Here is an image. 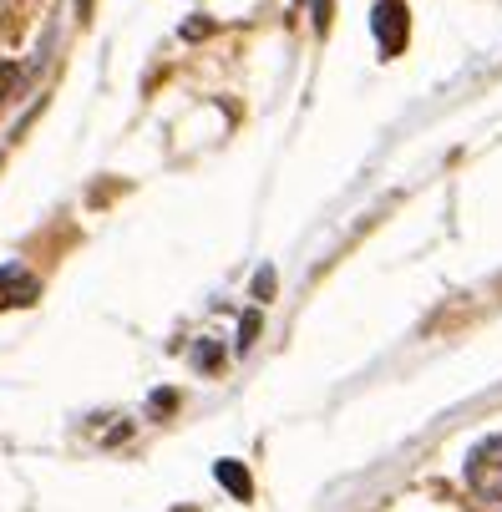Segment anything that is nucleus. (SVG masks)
Returning <instances> with one entry per match:
<instances>
[{
    "label": "nucleus",
    "instance_id": "nucleus-5",
    "mask_svg": "<svg viewBox=\"0 0 502 512\" xmlns=\"http://www.w3.org/2000/svg\"><path fill=\"white\" fill-rule=\"evenodd\" d=\"M269 289H274V274H269V269H264V274H259V279H254V295H259V300H264V295H269Z\"/></svg>",
    "mask_w": 502,
    "mask_h": 512
},
{
    "label": "nucleus",
    "instance_id": "nucleus-2",
    "mask_svg": "<svg viewBox=\"0 0 502 512\" xmlns=\"http://www.w3.org/2000/svg\"><path fill=\"white\" fill-rule=\"evenodd\" d=\"M376 36H381L386 56H396L406 46V0H381L376 6Z\"/></svg>",
    "mask_w": 502,
    "mask_h": 512
},
{
    "label": "nucleus",
    "instance_id": "nucleus-3",
    "mask_svg": "<svg viewBox=\"0 0 502 512\" xmlns=\"http://www.w3.org/2000/svg\"><path fill=\"white\" fill-rule=\"evenodd\" d=\"M219 482H224V487H229V492H234L239 502H244V497L254 492V487H249V472H244L239 462H219Z\"/></svg>",
    "mask_w": 502,
    "mask_h": 512
},
{
    "label": "nucleus",
    "instance_id": "nucleus-1",
    "mask_svg": "<svg viewBox=\"0 0 502 512\" xmlns=\"http://www.w3.org/2000/svg\"><path fill=\"white\" fill-rule=\"evenodd\" d=\"M467 487L477 502H502V436H487V442L472 447L467 457Z\"/></svg>",
    "mask_w": 502,
    "mask_h": 512
},
{
    "label": "nucleus",
    "instance_id": "nucleus-4",
    "mask_svg": "<svg viewBox=\"0 0 502 512\" xmlns=\"http://www.w3.org/2000/svg\"><path fill=\"white\" fill-rule=\"evenodd\" d=\"M21 87V66H0V107H6Z\"/></svg>",
    "mask_w": 502,
    "mask_h": 512
}]
</instances>
